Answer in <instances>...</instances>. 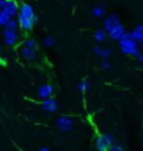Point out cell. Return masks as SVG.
I'll return each instance as SVG.
<instances>
[{
    "label": "cell",
    "instance_id": "cell-21",
    "mask_svg": "<svg viewBox=\"0 0 143 151\" xmlns=\"http://www.w3.org/2000/svg\"><path fill=\"white\" fill-rule=\"evenodd\" d=\"M25 46H27V48L36 49L38 43H36V41H35V39H27V41H25Z\"/></svg>",
    "mask_w": 143,
    "mask_h": 151
},
{
    "label": "cell",
    "instance_id": "cell-18",
    "mask_svg": "<svg viewBox=\"0 0 143 151\" xmlns=\"http://www.w3.org/2000/svg\"><path fill=\"white\" fill-rule=\"evenodd\" d=\"M10 18H11V17H8L6 13H3V11L0 10V27H3V25H4V24L8 21Z\"/></svg>",
    "mask_w": 143,
    "mask_h": 151
},
{
    "label": "cell",
    "instance_id": "cell-16",
    "mask_svg": "<svg viewBox=\"0 0 143 151\" xmlns=\"http://www.w3.org/2000/svg\"><path fill=\"white\" fill-rule=\"evenodd\" d=\"M93 38H95V41H96L97 43H101V42H104V41H106L107 34H106V31H103V29H99V31H96V32H95Z\"/></svg>",
    "mask_w": 143,
    "mask_h": 151
},
{
    "label": "cell",
    "instance_id": "cell-4",
    "mask_svg": "<svg viewBox=\"0 0 143 151\" xmlns=\"http://www.w3.org/2000/svg\"><path fill=\"white\" fill-rule=\"evenodd\" d=\"M38 21V17L35 18H28V17H24L18 13V25L21 27V29H24L25 32H29L32 28H33V24Z\"/></svg>",
    "mask_w": 143,
    "mask_h": 151
},
{
    "label": "cell",
    "instance_id": "cell-28",
    "mask_svg": "<svg viewBox=\"0 0 143 151\" xmlns=\"http://www.w3.org/2000/svg\"><path fill=\"white\" fill-rule=\"evenodd\" d=\"M140 48L143 49V41H142V42H140Z\"/></svg>",
    "mask_w": 143,
    "mask_h": 151
},
{
    "label": "cell",
    "instance_id": "cell-1",
    "mask_svg": "<svg viewBox=\"0 0 143 151\" xmlns=\"http://www.w3.org/2000/svg\"><path fill=\"white\" fill-rule=\"evenodd\" d=\"M118 43H120V48H121L124 55H129V56H135V58L138 56V53H139L138 43L132 39L129 32L122 34V37L118 39Z\"/></svg>",
    "mask_w": 143,
    "mask_h": 151
},
{
    "label": "cell",
    "instance_id": "cell-17",
    "mask_svg": "<svg viewBox=\"0 0 143 151\" xmlns=\"http://www.w3.org/2000/svg\"><path fill=\"white\" fill-rule=\"evenodd\" d=\"M90 90V83L86 80H81L79 84H78V91L82 92V94H85V92H88Z\"/></svg>",
    "mask_w": 143,
    "mask_h": 151
},
{
    "label": "cell",
    "instance_id": "cell-5",
    "mask_svg": "<svg viewBox=\"0 0 143 151\" xmlns=\"http://www.w3.org/2000/svg\"><path fill=\"white\" fill-rule=\"evenodd\" d=\"M0 10L3 11V13H6L8 17H14L18 13V4H17L14 0H4V3H3Z\"/></svg>",
    "mask_w": 143,
    "mask_h": 151
},
{
    "label": "cell",
    "instance_id": "cell-11",
    "mask_svg": "<svg viewBox=\"0 0 143 151\" xmlns=\"http://www.w3.org/2000/svg\"><path fill=\"white\" fill-rule=\"evenodd\" d=\"M20 53H21L22 58H24L25 60H28V62H31V60H33L35 58H36V52H35V49H32V48H27V46H24V48H21V50H20Z\"/></svg>",
    "mask_w": 143,
    "mask_h": 151
},
{
    "label": "cell",
    "instance_id": "cell-15",
    "mask_svg": "<svg viewBox=\"0 0 143 151\" xmlns=\"http://www.w3.org/2000/svg\"><path fill=\"white\" fill-rule=\"evenodd\" d=\"M3 27H4V31H14V32H17V29H18V22L11 17Z\"/></svg>",
    "mask_w": 143,
    "mask_h": 151
},
{
    "label": "cell",
    "instance_id": "cell-22",
    "mask_svg": "<svg viewBox=\"0 0 143 151\" xmlns=\"http://www.w3.org/2000/svg\"><path fill=\"white\" fill-rule=\"evenodd\" d=\"M100 67L103 69V70H108L110 67H111V65H110V62L107 59H103V62L100 63Z\"/></svg>",
    "mask_w": 143,
    "mask_h": 151
},
{
    "label": "cell",
    "instance_id": "cell-25",
    "mask_svg": "<svg viewBox=\"0 0 143 151\" xmlns=\"http://www.w3.org/2000/svg\"><path fill=\"white\" fill-rule=\"evenodd\" d=\"M136 58H138L139 63H143V52H139V53H138V56H136Z\"/></svg>",
    "mask_w": 143,
    "mask_h": 151
},
{
    "label": "cell",
    "instance_id": "cell-7",
    "mask_svg": "<svg viewBox=\"0 0 143 151\" xmlns=\"http://www.w3.org/2000/svg\"><path fill=\"white\" fill-rule=\"evenodd\" d=\"M121 22H120V18L117 14H110V16H107V18L104 20V29H106L107 32H110L111 29L117 27V25H120Z\"/></svg>",
    "mask_w": 143,
    "mask_h": 151
},
{
    "label": "cell",
    "instance_id": "cell-20",
    "mask_svg": "<svg viewBox=\"0 0 143 151\" xmlns=\"http://www.w3.org/2000/svg\"><path fill=\"white\" fill-rule=\"evenodd\" d=\"M43 45H45L46 48H50V46H53V45H54V38H53V37L45 38V41H43Z\"/></svg>",
    "mask_w": 143,
    "mask_h": 151
},
{
    "label": "cell",
    "instance_id": "cell-27",
    "mask_svg": "<svg viewBox=\"0 0 143 151\" xmlns=\"http://www.w3.org/2000/svg\"><path fill=\"white\" fill-rule=\"evenodd\" d=\"M3 3H4V0H0V9H1V6H3Z\"/></svg>",
    "mask_w": 143,
    "mask_h": 151
},
{
    "label": "cell",
    "instance_id": "cell-3",
    "mask_svg": "<svg viewBox=\"0 0 143 151\" xmlns=\"http://www.w3.org/2000/svg\"><path fill=\"white\" fill-rule=\"evenodd\" d=\"M111 143H113V136L111 134L99 136V137L96 139V150H99V151H107Z\"/></svg>",
    "mask_w": 143,
    "mask_h": 151
},
{
    "label": "cell",
    "instance_id": "cell-8",
    "mask_svg": "<svg viewBox=\"0 0 143 151\" xmlns=\"http://www.w3.org/2000/svg\"><path fill=\"white\" fill-rule=\"evenodd\" d=\"M57 108H58V104H57V101H56L54 98L49 97V98H46V99H43L42 109L45 111V112L53 113V112H56V111H57Z\"/></svg>",
    "mask_w": 143,
    "mask_h": 151
},
{
    "label": "cell",
    "instance_id": "cell-6",
    "mask_svg": "<svg viewBox=\"0 0 143 151\" xmlns=\"http://www.w3.org/2000/svg\"><path fill=\"white\" fill-rule=\"evenodd\" d=\"M18 41V34L14 31H4L3 29V42L6 46H14Z\"/></svg>",
    "mask_w": 143,
    "mask_h": 151
},
{
    "label": "cell",
    "instance_id": "cell-12",
    "mask_svg": "<svg viewBox=\"0 0 143 151\" xmlns=\"http://www.w3.org/2000/svg\"><path fill=\"white\" fill-rule=\"evenodd\" d=\"M131 34V37H132V39L135 41L136 43H140L143 41V25L140 24V25H136L135 27V29H133Z\"/></svg>",
    "mask_w": 143,
    "mask_h": 151
},
{
    "label": "cell",
    "instance_id": "cell-26",
    "mask_svg": "<svg viewBox=\"0 0 143 151\" xmlns=\"http://www.w3.org/2000/svg\"><path fill=\"white\" fill-rule=\"evenodd\" d=\"M40 150H42V151H49V150H50V147L43 146V147H40Z\"/></svg>",
    "mask_w": 143,
    "mask_h": 151
},
{
    "label": "cell",
    "instance_id": "cell-19",
    "mask_svg": "<svg viewBox=\"0 0 143 151\" xmlns=\"http://www.w3.org/2000/svg\"><path fill=\"white\" fill-rule=\"evenodd\" d=\"M110 55H111V50H110L108 48H101L100 58H103V59H108V58H110Z\"/></svg>",
    "mask_w": 143,
    "mask_h": 151
},
{
    "label": "cell",
    "instance_id": "cell-9",
    "mask_svg": "<svg viewBox=\"0 0 143 151\" xmlns=\"http://www.w3.org/2000/svg\"><path fill=\"white\" fill-rule=\"evenodd\" d=\"M38 95L40 99H46V98L52 97L53 95V86H50V84H43V86L39 87V90H38Z\"/></svg>",
    "mask_w": 143,
    "mask_h": 151
},
{
    "label": "cell",
    "instance_id": "cell-14",
    "mask_svg": "<svg viewBox=\"0 0 143 151\" xmlns=\"http://www.w3.org/2000/svg\"><path fill=\"white\" fill-rule=\"evenodd\" d=\"M92 14L96 17V18H100V17H103L104 14H106V6L104 4H96L93 9H92Z\"/></svg>",
    "mask_w": 143,
    "mask_h": 151
},
{
    "label": "cell",
    "instance_id": "cell-2",
    "mask_svg": "<svg viewBox=\"0 0 143 151\" xmlns=\"http://www.w3.org/2000/svg\"><path fill=\"white\" fill-rule=\"evenodd\" d=\"M56 126L60 132H65L68 133L74 129V119L68 116V115H61L60 118L56 120Z\"/></svg>",
    "mask_w": 143,
    "mask_h": 151
},
{
    "label": "cell",
    "instance_id": "cell-13",
    "mask_svg": "<svg viewBox=\"0 0 143 151\" xmlns=\"http://www.w3.org/2000/svg\"><path fill=\"white\" fill-rule=\"evenodd\" d=\"M124 32H125V28L120 24V25H117L114 29H111V31L108 32V37L111 38V39H114V41H118V39L122 37V34Z\"/></svg>",
    "mask_w": 143,
    "mask_h": 151
},
{
    "label": "cell",
    "instance_id": "cell-23",
    "mask_svg": "<svg viewBox=\"0 0 143 151\" xmlns=\"http://www.w3.org/2000/svg\"><path fill=\"white\" fill-rule=\"evenodd\" d=\"M108 150H110V151H122L124 148H122L121 146H118V144H113V143H111V144H110V147H108Z\"/></svg>",
    "mask_w": 143,
    "mask_h": 151
},
{
    "label": "cell",
    "instance_id": "cell-10",
    "mask_svg": "<svg viewBox=\"0 0 143 151\" xmlns=\"http://www.w3.org/2000/svg\"><path fill=\"white\" fill-rule=\"evenodd\" d=\"M18 13L24 17H28V18H35V13H33V9H32L31 4H28V3H24L18 7Z\"/></svg>",
    "mask_w": 143,
    "mask_h": 151
},
{
    "label": "cell",
    "instance_id": "cell-24",
    "mask_svg": "<svg viewBox=\"0 0 143 151\" xmlns=\"http://www.w3.org/2000/svg\"><path fill=\"white\" fill-rule=\"evenodd\" d=\"M93 53H95L96 56H100V53H101V48H100V46H95V48H93Z\"/></svg>",
    "mask_w": 143,
    "mask_h": 151
}]
</instances>
